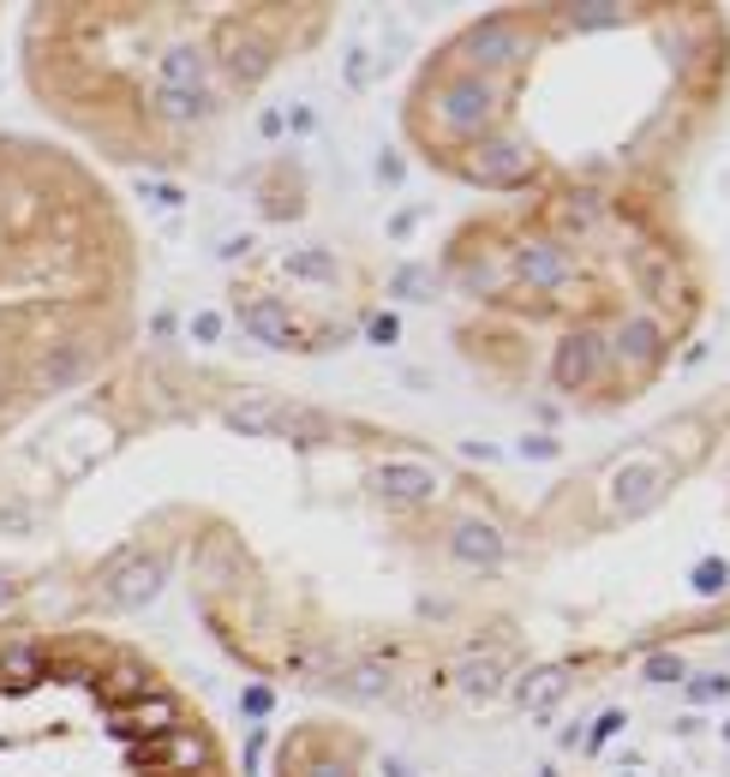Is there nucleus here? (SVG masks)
<instances>
[{"label":"nucleus","instance_id":"obj_1","mask_svg":"<svg viewBox=\"0 0 730 777\" xmlns=\"http://www.w3.org/2000/svg\"><path fill=\"white\" fill-rule=\"evenodd\" d=\"M498 108H503V84L491 72H456L437 91V120H444L449 138H486Z\"/></svg>","mask_w":730,"mask_h":777},{"label":"nucleus","instance_id":"obj_2","mask_svg":"<svg viewBox=\"0 0 730 777\" xmlns=\"http://www.w3.org/2000/svg\"><path fill=\"white\" fill-rule=\"evenodd\" d=\"M163 580H168V556L126 550L121 563H114V575L102 580V605L108 610H144L156 592H163Z\"/></svg>","mask_w":730,"mask_h":777},{"label":"nucleus","instance_id":"obj_3","mask_svg":"<svg viewBox=\"0 0 730 777\" xmlns=\"http://www.w3.org/2000/svg\"><path fill=\"white\" fill-rule=\"evenodd\" d=\"M133 759L144 771H168V777H192L198 766H210V736L198 729H168V736H150L133 747Z\"/></svg>","mask_w":730,"mask_h":777},{"label":"nucleus","instance_id":"obj_4","mask_svg":"<svg viewBox=\"0 0 730 777\" xmlns=\"http://www.w3.org/2000/svg\"><path fill=\"white\" fill-rule=\"evenodd\" d=\"M605 359H611V342L598 329H575L569 342L557 347V389H593L598 384V371H605Z\"/></svg>","mask_w":730,"mask_h":777},{"label":"nucleus","instance_id":"obj_5","mask_svg":"<svg viewBox=\"0 0 730 777\" xmlns=\"http://www.w3.org/2000/svg\"><path fill=\"white\" fill-rule=\"evenodd\" d=\"M461 49H467V61H473L479 72H498V66H509L521 49H528V36H521L515 19H479L473 31L461 36Z\"/></svg>","mask_w":730,"mask_h":777},{"label":"nucleus","instance_id":"obj_6","mask_svg":"<svg viewBox=\"0 0 730 777\" xmlns=\"http://www.w3.org/2000/svg\"><path fill=\"white\" fill-rule=\"evenodd\" d=\"M270 66H275V42H270L264 31L240 24V31H228V36H222V72H228L233 84H240V91H246V84H258Z\"/></svg>","mask_w":730,"mask_h":777},{"label":"nucleus","instance_id":"obj_7","mask_svg":"<svg viewBox=\"0 0 730 777\" xmlns=\"http://www.w3.org/2000/svg\"><path fill=\"white\" fill-rule=\"evenodd\" d=\"M372 491L384 496V503L414 508V503H431V496H437V473H431V466H419V461H384L372 473Z\"/></svg>","mask_w":730,"mask_h":777},{"label":"nucleus","instance_id":"obj_8","mask_svg":"<svg viewBox=\"0 0 730 777\" xmlns=\"http://www.w3.org/2000/svg\"><path fill=\"white\" fill-rule=\"evenodd\" d=\"M270 437H282V443H294V449H317V443L335 437V419L317 413V407H305V401H275L270 407Z\"/></svg>","mask_w":730,"mask_h":777},{"label":"nucleus","instance_id":"obj_9","mask_svg":"<svg viewBox=\"0 0 730 777\" xmlns=\"http://www.w3.org/2000/svg\"><path fill=\"white\" fill-rule=\"evenodd\" d=\"M665 491V466L659 461H629L611 473V503L623 508V515H647L653 503H659Z\"/></svg>","mask_w":730,"mask_h":777},{"label":"nucleus","instance_id":"obj_10","mask_svg":"<svg viewBox=\"0 0 730 777\" xmlns=\"http://www.w3.org/2000/svg\"><path fill=\"white\" fill-rule=\"evenodd\" d=\"M108 724H114V736H144V742L168 736V729H180V700L174 694H144L126 712H114Z\"/></svg>","mask_w":730,"mask_h":777},{"label":"nucleus","instance_id":"obj_11","mask_svg":"<svg viewBox=\"0 0 730 777\" xmlns=\"http://www.w3.org/2000/svg\"><path fill=\"white\" fill-rule=\"evenodd\" d=\"M449 556H456L461 568H498L503 556H509V545H503V533L491 521H461L456 533H449Z\"/></svg>","mask_w":730,"mask_h":777},{"label":"nucleus","instance_id":"obj_12","mask_svg":"<svg viewBox=\"0 0 730 777\" xmlns=\"http://www.w3.org/2000/svg\"><path fill=\"white\" fill-rule=\"evenodd\" d=\"M569 270H575V263L563 258V245L533 240V245H521V252H515V275H521L528 287H539V293H557V287L569 282Z\"/></svg>","mask_w":730,"mask_h":777},{"label":"nucleus","instance_id":"obj_13","mask_svg":"<svg viewBox=\"0 0 730 777\" xmlns=\"http://www.w3.org/2000/svg\"><path fill=\"white\" fill-rule=\"evenodd\" d=\"M479 180L486 186H521L528 180V150L521 138H479Z\"/></svg>","mask_w":730,"mask_h":777},{"label":"nucleus","instance_id":"obj_14","mask_svg":"<svg viewBox=\"0 0 730 777\" xmlns=\"http://www.w3.org/2000/svg\"><path fill=\"white\" fill-rule=\"evenodd\" d=\"M240 324L252 329L264 347H300L294 312H288L282 300H246V305H240Z\"/></svg>","mask_w":730,"mask_h":777},{"label":"nucleus","instance_id":"obj_15","mask_svg":"<svg viewBox=\"0 0 730 777\" xmlns=\"http://www.w3.org/2000/svg\"><path fill=\"white\" fill-rule=\"evenodd\" d=\"M640 359V365H653L665 354V329H659V317H647V312H635V317H623L617 329H611V359Z\"/></svg>","mask_w":730,"mask_h":777},{"label":"nucleus","instance_id":"obj_16","mask_svg":"<svg viewBox=\"0 0 730 777\" xmlns=\"http://www.w3.org/2000/svg\"><path fill=\"white\" fill-rule=\"evenodd\" d=\"M156 91H180V96H210V61L198 49H168L163 72H156Z\"/></svg>","mask_w":730,"mask_h":777},{"label":"nucleus","instance_id":"obj_17","mask_svg":"<svg viewBox=\"0 0 730 777\" xmlns=\"http://www.w3.org/2000/svg\"><path fill=\"white\" fill-rule=\"evenodd\" d=\"M42 676H49V652H42L36 640H12V647L0 652V687H7V694L42 687Z\"/></svg>","mask_w":730,"mask_h":777},{"label":"nucleus","instance_id":"obj_18","mask_svg":"<svg viewBox=\"0 0 730 777\" xmlns=\"http://www.w3.org/2000/svg\"><path fill=\"white\" fill-rule=\"evenodd\" d=\"M563 687H569V664H539V670H528V676L515 682V706L521 712H545Z\"/></svg>","mask_w":730,"mask_h":777},{"label":"nucleus","instance_id":"obj_19","mask_svg":"<svg viewBox=\"0 0 730 777\" xmlns=\"http://www.w3.org/2000/svg\"><path fill=\"white\" fill-rule=\"evenodd\" d=\"M449 682H456L467 700H486V694H498V687H503V664H498V658H479L473 652V658H461V664L449 670Z\"/></svg>","mask_w":730,"mask_h":777},{"label":"nucleus","instance_id":"obj_20","mask_svg":"<svg viewBox=\"0 0 730 777\" xmlns=\"http://www.w3.org/2000/svg\"><path fill=\"white\" fill-rule=\"evenodd\" d=\"M102 700H144L150 694V670L138 664V658H114V670L96 682Z\"/></svg>","mask_w":730,"mask_h":777},{"label":"nucleus","instance_id":"obj_21","mask_svg":"<svg viewBox=\"0 0 730 777\" xmlns=\"http://www.w3.org/2000/svg\"><path fill=\"white\" fill-rule=\"evenodd\" d=\"M216 108V96H180V91H156V114H163L168 126H192L204 114Z\"/></svg>","mask_w":730,"mask_h":777},{"label":"nucleus","instance_id":"obj_22","mask_svg":"<svg viewBox=\"0 0 730 777\" xmlns=\"http://www.w3.org/2000/svg\"><path fill=\"white\" fill-rule=\"evenodd\" d=\"M635 275H640V287H647L653 300L670 305V293H677V270H670V258H640Z\"/></svg>","mask_w":730,"mask_h":777},{"label":"nucleus","instance_id":"obj_23","mask_svg":"<svg viewBox=\"0 0 730 777\" xmlns=\"http://www.w3.org/2000/svg\"><path fill=\"white\" fill-rule=\"evenodd\" d=\"M347 694H359V700H377V694H384V687H389V670L384 664H377V658H365V664H354V670H347Z\"/></svg>","mask_w":730,"mask_h":777},{"label":"nucleus","instance_id":"obj_24","mask_svg":"<svg viewBox=\"0 0 730 777\" xmlns=\"http://www.w3.org/2000/svg\"><path fill=\"white\" fill-rule=\"evenodd\" d=\"M42 682H66V687H96L102 670L91 664V658H61V664H49V676Z\"/></svg>","mask_w":730,"mask_h":777},{"label":"nucleus","instance_id":"obj_25","mask_svg":"<svg viewBox=\"0 0 730 777\" xmlns=\"http://www.w3.org/2000/svg\"><path fill=\"white\" fill-rule=\"evenodd\" d=\"M647 682L653 687H677V682H689V664H682L677 652H653L647 658Z\"/></svg>","mask_w":730,"mask_h":777},{"label":"nucleus","instance_id":"obj_26","mask_svg":"<svg viewBox=\"0 0 730 777\" xmlns=\"http://www.w3.org/2000/svg\"><path fill=\"white\" fill-rule=\"evenodd\" d=\"M689 580H695V592H700V598H719L724 586H730V568L719 563V556H707V563H695V575H689Z\"/></svg>","mask_w":730,"mask_h":777},{"label":"nucleus","instance_id":"obj_27","mask_svg":"<svg viewBox=\"0 0 730 777\" xmlns=\"http://www.w3.org/2000/svg\"><path fill=\"white\" fill-rule=\"evenodd\" d=\"M288 270L305 275V282H335V258L330 252H294V258H288Z\"/></svg>","mask_w":730,"mask_h":777},{"label":"nucleus","instance_id":"obj_28","mask_svg":"<svg viewBox=\"0 0 730 777\" xmlns=\"http://www.w3.org/2000/svg\"><path fill=\"white\" fill-rule=\"evenodd\" d=\"M617 19H623V7H569V24H581V31H605Z\"/></svg>","mask_w":730,"mask_h":777},{"label":"nucleus","instance_id":"obj_29","mask_svg":"<svg viewBox=\"0 0 730 777\" xmlns=\"http://www.w3.org/2000/svg\"><path fill=\"white\" fill-rule=\"evenodd\" d=\"M730 694V676H724V670H719V676H695L689 682V700H695V706H712V700H724Z\"/></svg>","mask_w":730,"mask_h":777},{"label":"nucleus","instance_id":"obj_30","mask_svg":"<svg viewBox=\"0 0 730 777\" xmlns=\"http://www.w3.org/2000/svg\"><path fill=\"white\" fill-rule=\"evenodd\" d=\"M365 335H372L377 347H389V342H396V335H401V317H396V312H377L372 324H365Z\"/></svg>","mask_w":730,"mask_h":777},{"label":"nucleus","instance_id":"obj_31","mask_svg":"<svg viewBox=\"0 0 730 777\" xmlns=\"http://www.w3.org/2000/svg\"><path fill=\"white\" fill-rule=\"evenodd\" d=\"M192 342H204V347L222 342V317H216V312H198V317H192Z\"/></svg>","mask_w":730,"mask_h":777},{"label":"nucleus","instance_id":"obj_32","mask_svg":"<svg viewBox=\"0 0 730 777\" xmlns=\"http://www.w3.org/2000/svg\"><path fill=\"white\" fill-rule=\"evenodd\" d=\"M617 729H623V712H605V717H598V724H593V736H587V747H605L611 736H617Z\"/></svg>","mask_w":730,"mask_h":777},{"label":"nucleus","instance_id":"obj_33","mask_svg":"<svg viewBox=\"0 0 730 777\" xmlns=\"http://www.w3.org/2000/svg\"><path fill=\"white\" fill-rule=\"evenodd\" d=\"M521 454H528V461H557V437H528Z\"/></svg>","mask_w":730,"mask_h":777},{"label":"nucleus","instance_id":"obj_34","mask_svg":"<svg viewBox=\"0 0 730 777\" xmlns=\"http://www.w3.org/2000/svg\"><path fill=\"white\" fill-rule=\"evenodd\" d=\"M426 287H437L426 270H401V275H396V293H426Z\"/></svg>","mask_w":730,"mask_h":777},{"label":"nucleus","instance_id":"obj_35","mask_svg":"<svg viewBox=\"0 0 730 777\" xmlns=\"http://www.w3.org/2000/svg\"><path fill=\"white\" fill-rule=\"evenodd\" d=\"M246 712L264 717V712H270V687H246Z\"/></svg>","mask_w":730,"mask_h":777},{"label":"nucleus","instance_id":"obj_36","mask_svg":"<svg viewBox=\"0 0 730 777\" xmlns=\"http://www.w3.org/2000/svg\"><path fill=\"white\" fill-rule=\"evenodd\" d=\"M461 454H467V461H498V449H491V443H461Z\"/></svg>","mask_w":730,"mask_h":777},{"label":"nucleus","instance_id":"obj_37","mask_svg":"<svg viewBox=\"0 0 730 777\" xmlns=\"http://www.w3.org/2000/svg\"><path fill=\"white\" fill-rule=\"evenodd\" d=\"M258 759H264V729H258V736H252V742H246V766H252V771H258Z\"/></svg>","mask_w":730,"mask_h":777},{"label":"nucleus","instance_id":"obj_38","mask_svg":"<svg viewBox=\"0 0 730 777\" xmlns=\"http://www.w3.org/2000/svg\"><path fill=\"white\" fill-rule=\"evenodd\" d=\"M12 586H19V580H12V575H7V568H0V610H7V605H12Z\"/></svg>","mask_w":730,"mask_h":777},{"label":"nucleus","instance_id":"obj_39","mask_svg":"<svg viewBox=\"0 0 730 777\" xmlns=\"http://www.w3.org/2000/svg\"><path fill=\"white\" fill-rule=\"evenodd\" d=\"M724 742H730V724H724Z\"/></svg>","mask_w":730,"mask_h":777}]
</instances>
